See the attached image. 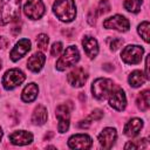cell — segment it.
Segmentation results:
<instances>
[{"mask_svg":"<svg viewBox=\"0 0 150 150\" xmlns=\"http://www.w3.org/2000/svg\"><path fill=\"white\" fill-rule=\"evenodd\" d=\"M55 115L59 121V124H57L59 132H61V134L66 132L69 128V118H70V111H69V108L67 107V104L59 105L56 108Z\"/></svg>","mask_w":150,"mask_h":150,"instance_id":"9c48e42d","label":"cell"},{"mask_svg":"<svg viewBox=\"0 0 150 150\" xmlns=\"http://www.w3.org/2000/svg\"><path fill=\"white\" fill-rule=\"evenodd\" d=\"M145 81H146V77L143 75V73L141 70H134L129 75V79H128V82L132 88H138V87L143 86Z\"/></svg>","mask_w":150,"mask_h":150,"instance_id":"44dd1931","label":"cell"},{"mask_svg":"<svg viewBox=\"0 0 150 150\" xmlns=\"http://www.w3.org/2000/svg\"><path fill=\"white\" fill-rule=\"evenodd\" d=\"M21 0H1L0 4V23L6 25L15 19L20 14Z\"/></svg>","mask_w":150,"mask_h":150,"instance_id":"7a4b0ae2","label":"cell"},{"mask_svg":"<svg viewBox=\"0 0 150 150\" xmlns=\"http://www.w3.org/2000/svg\"><path fill=\"white\" fill-rule=\"evenodd\" d=\"M114 89V82L110 79H97L91 84L93 96L97 100H104L109 96L111 90Z\"/></svg>","mask_w":150,"mask_h":150,"instance_id":"277c9868","label":"cell"},{"mask_svg":"<svg viewBox=\"0 0 150 150\" xmlns=\"http://www.w3.org/2000/svg\"><path fill=\"white\" fill-rule=\"evenodd\" d=\"M102 116H103V111L102 110H100V109H95L89 116H88V118L93 122V121H97V120H101L102 118Z\"/></svg>","mask_w":150,"mask_h":150,"instance_id":"f546056e","label":"cell"},{"mask_svg":"<svg viewBox=\"0 0 150 150\" xmlns=\"http://www.w3.org/2000/svg\"><path fill=\"white\" fill-rule=\"evenodd\" d=\"M136 103H137L138 109H141L142 111H146L149 109V105H150V91L143 90L142 93H139L137 96Z\"/></svg>","mask_w":150,"mask_h":150,"instance_id":"7402d4cb","label":"cell"},{"mask_svg":"<svg viewBox=\"0 0 150 150\" xmlns=\"http://www.w3.org/2000/svg\"><path fill=\"white\" fill-rule=\"evenodd\" d=\"M46 61V56L43 55V53L41 52H36L34 53L27 61V68L29 70H32L33 73H38L42 69L43 64Z\"/></svg>","mask_w":150,"mask_h":150,"instance_id":"2e32d148","label":"cell"},{"mask_svg":"<svg viewBox=\"0 0 150 150\" xmlns=\"http://www.w3.org/2000/svg\"><path fill=\"white\" fill-rule=\"evenodd\" d=\"M148 139L146 138H142V139H137L134 142H129L124 145V149H144L148 148Z\"/></svg>","mask_w":150,"mask_h":150,"instance_id":"cb8c5ba5","label":"cell"},{"mask_svg":"<svg viewBox=\"0 0 150 150\" xmlns=\"http://www.w3.org/2000/svg\"><path fill=\"white\" fill-rule=\"evenodd\" d=\"M38 93H39V88L35 83H29L28 86L25 87V89L22 90V94H21V98L23 102H33L36 96H38Z\"/></svg>","mask_w":150,"mask_h":150,"instance_id":"d6986e66","label":"cell"},{"mask_svg":"<svg viewBox=\"0 0 150 150\" xmlns=\"http://www.w3.org/2000/svg\"><path fill=\"white\" fill-rule=\"evenodd\" d=\"M149 27H150L149 22L148 21H143V22H141L138 25V28H137L138 34L143 38V40L145 42H149Z\"/></svg>","mask_w":150,"mask_h":150,"instance_id":"d4e9b609","label":"cell"},{"mask_svg":"<svg viewBox=\"0 0 150 150\" xmlns=\"http://www.w3.org/2000/svg\"><path fill=\"white\" fill-rule=\"evenodd\" d=\"M144 53V49L141 46L137 45H129L127 46L122 53H121V57L122 60L128 63V64H137L141 62L142 60V55Z\"/></svg>","mask_w":150,"mask_h":150,"instance_id":"8992f818","label":"cell"},{"mask_svg":"<svg viewBox=\"0 0 150 150\" xmlns=\"http://www.w3.org/2000/svg\"><path fill=\"white\" fill-rule=\"evenodd\" d=\"M47 109L43 107V105H38L33 112V116H32V122L36 125H42L46 123L47 121Z\"/></svg>","mask_w":150,"mask_h":150,"instance_id":"ffe728a7","label":"cell"},{"mask_svg":"<svg viewBox=\"0 0 150 150\" xmlns=\"http://www.w3.org/2000/svg\"><path fill=\"white\" fill-rule=\"evenodd\" d=\"M48 41H49V39H48V36H47L46 34H40V35H38V38H36V45H38V47H39L41 50H46V49H47Z\"/></svg>","mask_w":150,"mask_h":150,"instance_id":"484cf974","label":"cell"},{"mask_svg":"<svg viewBox=\"0 0 150 150\" xmlns=\"http://www.w3.org/2000/svg\"><path fill=\"white\" fill-rule=\"evenodd\" d=\"M8 43H9V41H8L7 38L0 36V48H1V49H5V48L8 46Z\"/></svg>","mask_w":150,"mask_h":150,"instance_id":"d6a6232c","label":"cell"},{"mask_svg":"<svg viewBox=\"0 0 150 150\" xmlns=\"http://www.w3.org/2000/svg\"><path fill=\"white\" fill-rule=\"evenodd\" d=\"M116 138H117V132H116V129L114 128H104L98 135V142L101 146L104 149L112 148Z\"/></svg>","mask_w":150,"mask_h":150,"instance_id":"4fadbf2b","label":"cell"},{"mask_svg":"<svg viewBox=\"0 0 150 150\" xmlns=\"http://www.w3.org/2000/svg\"><path fill=\"white\" fill-rule=\"evenodd\" d=\"M142 2H143V0H125L123 6L127 11H129L131 13H138L141 11Z\"/></svg>","mask_w":150,"mask_h":150,"instance_id":"603a6c76","label":"cell"},{"mask_svg":"<svg viewBox=\"0 0 150 150\" xmlns=\"http://www.w3.org/2000/svg\"><path fill=\"white\" fill-rule=\"evenodd\" d=\"M30 50V41L28 39H21L19 42H16L15 47L11 50V60L12 61H18L22 56H25L28 52Z\"/></svg>","mask_w":150,"mask_h":150,"instance_id":"5bb4252c","label":"cell"},{"mask_svg":"<svg viewBox=\"0 0 150 150\" xmlns=\"http://www.w3.org/2000/svg\"><path fill=\"white\" fill-rule=\"evenodd\" d=\"M26 79V75L20 69H9L5 73L2 77V86L7 90H12L20 86Z\"/></svg>","mask_w":150,"mask_h":150,"instance_id":"5b68a950","label":"cell"},{"mask_svg":"<svg viewBox=\"0 0 150 150\" xmlns=\"http://www.w3.org/2000/svg\"><path fill=\"white\" fill-rule=\"evenodd\" d=\"M91 145H93V141L90 136L86 134L73 135L68 141V146L71 149H89Z\"/></svg>","mask_w":150,"mask_h":150,"instance_id":"8fae6325","label":"cell"},{"mask_svg":"<svg viewBox=\"0 0 150 150\" xmlns=\"http://www.w3.org/2000/svg\"><path fill=\"white\" fill-rule=\"evenodd\" d=\"M143 127V121L141 118H131L124 127V134L128 137H135L139 134Z\"/></svg>","mask_w":150,"mask_h":150,"instance_id":"ac0fdd59","label":"cell"},{"mask_svg":"<svg viewBox=\"0 0 150 150\" xmlns=\"http://www.w3.org/2000/svg\"><path fill=\"white\" fill-rule=\"evenodd\" d=\"M23 12L29 19L38 20L45 13V5L42 0H27L23 6Z\"/></svg>","mask_w":150,"mask_h":150,"instance_id":"52a82bcc","label":"cell"},{"mask_svg":"<svg viewBox=\"0 0 150 150\" xmlns=\"http://www.w3.org/2000/svg\"><path fill=\"white\" fill-rule=\"evenodd\" d=\"M145 77H146V80H149L150 79V76H149V55L145 57Z\"/></svg>","mask_w":150,"mask_h":150,"instance_id":"836d02e7","label":"cell"},{"mask_svg":"<svg viewBox=\"0 0 150 150\" xmlns=\"http://www.w3.org/2000/svg\"><path fill=\"white\" fill-rule=\"evenodd\" d=\"M108 97H109V104L114 109H116L118 111L124 110V108L127 105V97H125L124 91L121 88H116L115 90L112 89Z\"/></svg>","mask_w":150,"mask_h":150,"instance_id":"30bf717a","label":"cell"},{"mask_svg":"<svg viewBox=\"0 0 150 150\" xmlns=\"http://www.w3.org/2000/svg\"><path fill=\"white\" fill-rule=\"evenodd\" d=\"M90 124H91V121H90L89 118H86V120H82V121H80V122H79V127H80V128H82V129L88 128Z\"/></svg>","mask_w":150,"mask_h":150,"instance_id":"1f68e13d","label":"cell"},{"mask_svg":"<svg viewBox=\"0 0 150 150\" xmlns=\"http://www.w3.org/2000/svg\"><path fill=\"white\" fill-rule=\"evenodd\" d=\"M82 45H83V49L87 54V56H89L90 59H94L97 53H98V45L96 39H94L93 36H84L82 40Z\"/></svg>","mask_w":150,"mask_h":150,"instance_id":"e0dca14e","label":"cell"},{"mask_svg":"<svg viewBox=\"0 0 150 150\" xmlns=\"http://www.w3.org/2000/svg\"><path fill=\"white\" fill-rule=\"evenodd\" d=\"M61 52H62V43H61V42H55V43H53L52 49H50L52 56H59Z\"/></svg>","mask_w":150,"mask_h":150,"instance_id":"f1b7e54d","label":"cell"},{"mask_svg":"<svg viewBox=\"0 0 150 150\" xmlns=\"http://www.w3.org/2000/svg\"><path fill=\"white\" fill-rule=\"evenodd\" d=\"M108 45L110 47L111 50H117L122 45H123V40L122 39H118V38H111L108 40Z\"/></svg>","mask_w":150,"mask_h":150,"instance_id":"4316f807","label":"cell"},{"mask_svg":"<svg viewBox=\"0 0 150 150\" xmlns=\"http://www.w3.org/2000/svg\"><path fill=\"white\" fill-rule=\"evenodd\" d=\"M103 27L107 29H115L118 32H127L130 27V23L128 19L123 15L116 14L114 16H110L103 21Z\"/></svg>","mask_w":150,"mask_h":150,"instance_id":"ba28073f","label":"cell"},{"mask_svg":"<svg viewBox=\"0 0 150 150\" xmlns=\"http://www.w3.org/2000/svg\"><path fill=\"white\" fill-rule=\"evenodd\" d=\"M80 60V53L79 49L75 46H69L66 48L63 55L57 60L56 62V69L57 70H66L67 68L76 64V62Z\"/></svg>","mask_w":150,"mask_h":150,"instance_id":"3957f363","label":"cell"},{"mask_svg":"<svg viewBox=\"0 0 150 150\" xmlns=\"http://www.w3.org/2000/svg\"><path fill=\"white\" fill-rule=\"evenodd\" d=\"M88 79V75L87 73L84 71L83 68L81 67H77L75 69H73L68 76H67V80H68V83L73 87H76V88H80V87H83L86 81Z\"/></svg>","mask_w":150,"mask_h":150,"instance_id":"7c38bea8","label":"cell"},{"mask_svg":"<svg viewBox=\"0 0 150 150\" xmlns=\"http://www.w3.org/2000/svg\"><path fill=\"white\" fill-rule=\"evenodd\" d=\"M88 22H89L91 26L95 25V22H96V9L89 12V14H88Z\"/></svg>","mask_w":150,"mask_h":150,"instance_id":"4dcf8cb0","label":"cell"},{"mask_svg":"<svg viewBox=\"0 0 150 150\" xmlns=\"http://www.w3.org/2000/svg\"><path fill=\"white\" fill-rule=\"evenodd\" d=\"M9 141L14 145H26L33 142V135L26 130L14 131L9 135Z\"/></svg>","mask_w":150,"mask_h":150,"instance_id":"9a60e30c","label":"cell"},{"mask_svg":"<svg viewBox=\"0 0 150 150\" xmlns=\"http://www.w3.org/2000/svg\"><path fill=\"white\" fill-rule=\"evenodd\" d=\"M1 138H2V130H1V128H0V141H1Z\"/></svg>","mask_w":150,"mask_h":150,"instance_id":"e575fe53","label":"cell"},{"mask_svg":"<svg viewBox=\"0 0 150 150\" xmlns=\"http://www.w3.org/2000/svg\"><path fill=\"white\" fill-rule=\"evenodd\" d=\"M53 12L64 22H70L76 16V7L74 0H56L53 5Z\"/></svg>","mask_w":150,"mask_h":150,"instance_id":"6da1fadb","label":"cell"},{"mask_svg":"<svg viewBox=\"0 0 150 150\" xmlns=\"http://www.w3.org/2000/svg\"><path fill=\"white\" fill-rule=\"evenodd\" d=\"M110 11V4L108 0H101L98 4V12L100 14H105Z\"/></svg>","mask_w":150,"mask_h":150,"instance_id":"83f0119b","label":"cell"},{"mask_svg":"<svg viewBox=\"0 0 150 150\" xmlns=\"http://www.w3.org/2000/svg\"><path fill=\"white\" fill-rule=\"evenodd\" d=\"M0 69H1V60H0Z\"/></svg>","mask_w":150,"mask_h":150,"instance_id":"d590c367","label":"cell"}]
</instances>
